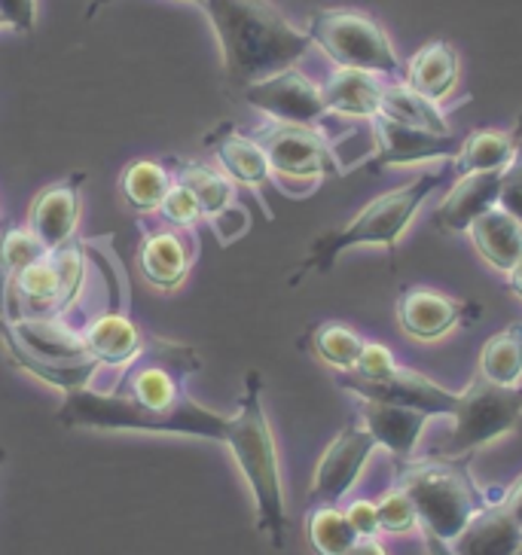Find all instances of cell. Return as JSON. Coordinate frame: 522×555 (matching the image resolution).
I'll return each mask as SVG.
<instances>
[{
  "mask_svg": "<svg viewBox=\"0 0 522 555\" xmlns=\"http://www.w3.org/2000/svg\"><path fill=\"white\" fill-rule=\"evenodd\" d=\"M212 22L229 82L245 89L284 67H294L311 50V37L269 0H202Z\"/></svg>",
  "mask_w": 522,
  "mask_h": 555,
  "instance_id": "obj_1",
  "label": "cell"
},
{
  "mask_svg": "<svg viewBox=\"0 0 522 555\" xmlns=\"http://www.w3.org/2000/svg\"><path fill=\"white\" fill-rule=\"evenodd\" d=\"M224 446L232 461L245 476L254 509H257V528L276 550H284L288 543V504H284V482H281V464L272 427L263 409V378L260 373H247L245 393L239 400V409L229 415Z\"/></svg>",
  "mask_w": 522,
  "mask_h": 555,
  "instance_id": "obj_2",
  "label": "cell"
},
{
  "mask_svg": "<svg viewBox=\"0 0 522 555\" xmlns=\"http://www.w3.org/2000/svg\"><path fill=\"white\" fill-rule=\"evenodd\" d=\"M468 461L471 457L441 455L394 461V486L409 494L422 531L446 543H453L486 506L501 498L473 482Z\"/></svg>",
  "mask_w": 522,
  "mask_h": 555,
  "instance_id": "obj_3",
  "label": "cell"
},
{
  "mask_svg": "<svg viewBox=\"0 0 522 555\" xmlns=\"http://www.w3.org/2000/svg\"><path fill=\"white\" fill-rule=\"evenodd\" d=\"M453 178V168H449V159L443 163V168L437 171H424L416 180H409L404 186H394L389 193L375 196L373 202H367L345 227L330 229L324 235H318L311 242L306 260L300 262L294 281L311 275V272H327L333 269V262L343 257L345 250L360 245H373L385 247V250H394L397 247V238L412 227V220L419 217L422 205L431 198V193L441 186L443 180Z\"/></svg>",
  "mask_w": 522,
  "mask_h": 555,
  "instance_id": "obj_4",
  "label": "cell"
},
{
  "mask_svg": "<svg viewBox=\"0 0 522 555\" xmlns=\"http://www.w3.org/2000/svg\"><path fill=\"white\" fill-rule=\"evenodd\" d=\"M59 422L80 430H141V434H183L202 440L224 442L229 415L202 406L196 400H183L171 409H148L116 391L74 388L65 391L59 409Z\"/></svg>",
  "mask_w": 522,
  "mask_h": 555,
  "instance_id": "obj_5",
  "label": "cell"
},
{
  "mask_svg": "<svg viewBox=\"0 0 522 555\" xmlns=\"http://www.w3.org/2000/svg\"><path fill=\"white\" fill-rule=\"evenodd\" d=\"M306 34L311 47L324 52L336 67L370 70L385 80H404V62L394 52L385 28L358 10H315Z\"/></svg>",
  "mask_w": 522,
  "mask_h": 555,
  "instance_id": "obj_6",
  "label": "cell"
},
{
  "mask_svg": "<svg viewBox=\"0 0 522 555\" xmlns=\"http://www.w3.org/2000/svg\"><path fill=\"white\" fill-rule=\"evenodd\" d=\"M449 437L431 452L441 457H471L476 449L507 437L522 418V388H501L483 376H473L458 391V406L449 415Z\"/></svg>",
  "mask_w": 522,
  "mask_h": 555,
  "instance_id": "obj_7",
  "label": "cell"
},
{
  "mask_svg": "<svg viewBox=\"0 0 522 555\" xmlns=\"http://www.w3.org/2000/svg\"><path fill=\"white\" fill-rule=\"evenodd\" d=\"M251 138L260 144L272 175H278V178L311 180L315 183L321 178H340L343 175L336 150L327 144V138L315 126L269 119Z\"/></svg>",
  "mask_w": 522,
  "mask_h": 555,
  "instance_id": "obj_8",
  "label": "cell"
},
{
  "mask_svg": "<svg viewBox=\"0 0 522 555\" xmlns=\"http://www.w3.org/2000/svg\"><path fill=\"white\" fill-rule=\"evenodd\" d=\"M340 388L355 393L358 400L419 409L431 418H437V415L449 418L458 406V391H449V388H443L441 382L422 376L416 370H404V366H397L389 378H360L355 373H343Z\"/></svg>",
  "mask_w": 522,
  "mask_h": 555,
  "instance_id": "obj_9",
  "label": "cell"
},
{
  "mask_svg": "<svg viewBox=\"0 0 522 555\" xmlns=\"http://www.w3.org/2000/svg\"><path fill=\"white\" fill-rule=\"evenodd\" d=\"M251 107H257L276 122H296V126H318L327 116L321 86L311 82L303 70L284 67L266 80L251 82L242 89Z\"/></svg>",
  "mask_w": 522,
  "mask_h": 555,
  "instance_id": "obj_10",
  "label": "cell"
},
{
  "mask_svg": "<svg viewBox=\"0 0 522 555\" xmlns=\"http://www.w3.org/2000/svg\"><path fill=\"white\" fill-rule=\"evenodd\" d=\"M379 449L370 430L364 425H345L315 467V479H311V501L321 506H340L348 491L355 489V482L364 474L367 461L373 457Z\"/></svg>",
  "mask_w": 522,
  "mask_h": 555,
  "instance_id": "obj_11",
  "label": "cell"
},
{
  "mask_svg": "<svg viewBox=\"0 0 522 555\" xmlns=\"http://www.w3.org/2000/svg\"><path fill=\"white\" fill-rule=\"evenodd\" d=\"M175 180L196 196L202 217L214 227L220 245H232L235 238L245 235L251 214L239 205V190L224 171L202 163H180Z\"/></svg>",
  "mask_w": 522,
  "mask_h": 555,
  "instance_id": "obj_12",
  "label": "cell"
},
{
  "mask_svg": "<svg viewBox=\"0 0 522 555\" xmlns=\"http://www.w3.org/2000/svg\"><path fill=\"white\" fill-rule=\"evenodd\" d=\"M370 122L375 134V156L370 168H407V165L441 163V159L446 163L461 147V138H456L453 131L437 134V131L416 129L385 114H375Z\"/></svg>",
  "mask_w": 522,
  "mask_h": 555,
  "instance_id": "obj_13",
  "label": "cell"
},
{
  "mask_svg": "<svg viewBox=\"0 0 522 555\" xmlns=\"http://www.w3.org/2000/svg\"><path fill=\"white\" fill-rule=\"evenodd\" d=\"M199 257V235L196 227H165L150 229L141 242V272L153 287L160 291H175L183 284V278L190 275L193 262Z\"/></svg>",
  "mask_w": 522,
  "mask_h": 555,
  "instance_id": "obj_14",
  "label": "cell"
},
{
  "mask_svg": "<svg viewBox=\"0 0 522 555\" xmlns=\"http://www.w3.org/2000/svg\"><path fill=\"white\" fill-rule=\"evenodd\" d=\"M473 309L431 287H407L397 299V327L416 343H441Z\"/></svg>",
  "mask_w": 522,
  "mask_h": 555,
  "instance_id": "obj_15",
  "label": "cell"
},
{
  "mask_svg": "<svg viewBox=\"0 0 522 555\" xmlns=\"http://www.w3.org/2000/svg\"><path fill=\"white\" fill-rule=\"evenodd\" d=\"M82 183H86V175H80V171L67 175L65 180L47 186L31 202L28 229L40 238V245L47 247V250H59V247H65L74 238L82 211Z\"/></svg>",
  "mask_w": 522,
  "mask_h": 555,
  "instance_id": "obj_16",
  "label": "cell"
},
{
  "mask_svg": "<svg viewBox=\"0 0 522 555\" xmlns=\"http://www.w3.org/2000/svg\"><path fill=\"white\" fill-rule=\"evenodd\" d=\"M498 193H501V171H480V175L456 178L453 190L437 205L431 220L446 235H461L471 229L476 217H483L498 205Z\"/></svg>",
  "mask_w": 522,
  "mask_h": 555,
  "instance_id": "obj_17",
  "label": "cell"
},
{
  "mask_svg": "<svg viewBox=\"0 0 522 555\" xmlns=\"http://www.w3.org/2000/svg\"><path fill=\"white\" fill-rule=\"evenodd\" d=\"M360 418H364L360 425L370 430L375 446H382L394 461H409L416 455V446L431 422V415L419 409L375 403V400H360Z\"/></svg>",
  "mask_w": 522,
  "mask_h": 555,
  "instance_id": "obj_18",
  "label": "cell"
},
{
  "mask_svg": "<svg viewBox=\"0 0 522 555\" xmlns=\"http://www.w3.org/2000/svg\"><path fill=\"white\" fill-rule=\"evenodd\" d=\"M208 144H214V156L220 163V171L227 175L235 186H247L260 193L263 186L272 180V168L263 147L251 138L242 134L235 126H217L214 134H208Z\"/></svg>",
  "mask_w": 522,
  "mask_h": 555,
  "instance_id": "obj_19",
  "label": "cell"
},
{
  "mask_svg": "<svg viewBox=\"0 0 522 555\" xmlns=\"http://www.w3.org/2000/svg\"><path fill=\"white\" fill-rule=\"evenodd\" d=\"M382 89H385V77L355 67H336L321 82L327 114L355 116V119H373L379 114Z\"/></svg>",
  "mask_w": 522,
  "mask_h": 555,
  "instance_id": "obj_20",
  "label": "cell"
},
{
  "mask_svg": "<svg viewBox=\"0 0 522 555\" xmlns=\"http://www.w3.org/2000/svg\"><path fill=\"white\" fill-rule=\"evenodd\" d=\"M468 235H471L480 260L501 275H507L522 260V223L498 205L483 217H476Z\"/></svg>",
  "mask_w": 522,
  "mask_h": 555,
  "instance_id": "obj_21",
  "label": "cell"
},
{
  "mask_svg": "<svg viewBox=\"0 0 522 555\" xmlns=\"http://www.w3.org/2000/svg\"><path fill=\"white\" fill-rule=\"evenodd\" d=\"M458 74H461L458 52L446 40L424 43L422 50L404 65V82L409 89H416L419 95L437 101V104L453 95V89L458 86Z\"/></svg>",
  "mask_w": 522,
  "mask_h": 555,
  "instance_id": "obj_22",
  "label": "cell"
},
{
  "mask_svg": "<svg viewBox=\"0 0 522 555\" xmlns=\"http://www.w3.org/2000/svg\"><path fill=\"white\" fill-rule=\"evenodd\" d=\"M82 343H86V354L104 363V366H126L144 351L148 336L135 327L126 314L104 311L86 327Z\"/></svg>",
  "mask_w": 522,
  "mask_h": 555,
  "instance_id": "obj_23",
  "label": "cell"
},
{
  "mask_svg": "<svg viewBox=\"0 0 522 555\" xmlns=\"http://www.w3.org/2000/svg\"><path fill=\"white\" fill-rule=\"evenodd\" d=\"M520 543L522 531L498 498L453 540V550L456 555H513Z\"/></svg>",
  "mask_w": 522,
  "mask_h": 555,
  "instance_id": "obj_24",
  "label": "cell"
},
{
  "mask_svg": "<svg viewBox=\"0 0 522 555\" xmlns=\"http://www.w3.org/2000/svg\"><path fill=\"white\" fill-rule=\"evenodd\" d=\"M513 156V131H473L461 138V147L449 159L453 180L464 175H480V171H501Z\"/></svg>",
  "mask_w": 522,
  "mask_h": 555,
  "instance_id": "obj_25",
  "label": "cell"
},
{
  "mask_svg": "<svg viewBox=\"0 0 522 555\" xmlns=\"http://www.w3.org/2000/svg\"><path fill=\"white\" fill-rule=\"evenodd\" d=\"M379 114L392 116V119H397V122H407V126H416V129L437 131V134H449V131H453L449 119H446V114L441 111V104L419 95V92H416V89H409L404 80L385 82Z\"/></svg>",
  "mask_w": 522,
  "mask_h": 555,
  "instance_id": "obj_26",
  "label": "cell"
},
{
  "mask_svg": "<svg viewBox=\"0 0 522 555\" xmlns=\"http://www.w3.org/2000/svg\"><path fill=\"white\" fill-rule=\"evenodd\" d=\"M476 376H483L492 385L501 388H520L522 378V321H513L510 327L486 339L476 363Z\"/></svg>",
  "mask_w": 522,
  "mask_h": 555,
  "instance_id": "obj_27",
  "label": "cell"
},
{
  "mask_svg": "<svg viewBox=\"0 0 522 555\" xmlns=\"http://www.w3.org/2000/svg\"><path fill=\"white\" fill-rule=\"evenodd\" d=\"M123 196L129 202L135 211L153 214L160 211V205L168 196V190L175 186V175H168V168L163 163L153 159H135V163L123 171Z\"/></svg>",
  "mask_w": 522,
  "mask_h": 555,
  "instance_id": "obj_28",
  "label": "cell"
},
{
  "mask_svg": "<svg viewBox=\"0 0 522 555\" xmlns=\"http://www.w3.org/2000/svg\"><path fill=\"white\" fill-rule=\"evenodd\" d=\"M306 534H309L311 550L318 555H345L360 540L352 522L345 519V509L327 504L311 509Z\"/></svg>",
  "mask_w": 522,
  "mask_h": 555,
  "instance_id": "obj_29",
  "label": "cell"
},
{
  "mask_svg": "<svg viewBox=\"0 0 522 555\" xmlns=\"http://www.w3.org/2000/svg\"><path fill=\"white\" fill-rule=\"evenodd\" d=\"M364 339L343 324H321L311 330V351L336 373H352L360 358Z\"/></svg>",
  "mask_w": 522,
  "mask_h": 555,
  "instance_id": "obj_30",
  "label": "cell"
},
{
  "mask_svg": "<svg viewBox=\"0 0 522 555\" xmlns=\"http://www.w3.org/2000/svg\"><path fill=\"white\" fill-rule=\"evenodd\" d=\"M43 254H50V250L40 245V238L28 227L0 229V287L10 284L22 269H28Z\"/></svg>",
  "mask_w": 522,
  "mask_h": 555,
  "instance_id": "obj_31",
  "label": "cell"
},
{
  "mask_svg": "<svg viewBox=\"0 0 522 555\" xmlns=\"http://www.w3.org/2000/svg\"><path fill=\"white\" fill-rule=\"evenodd\" d=\"M379 528L389 531V534H409L416 525H419V516H416V506L409 501V494L400 486L389 489L382 498H379Z\"/></svg>",
  "mask_w": 522,
  "mask_h": 555,
  "instance_id": "obj_32",
  "label": "cell"
},
{
  "mask_svg": "<svg viewBox=\"0 0 522 555\" xmlns=\"http://www.w3.org/2000/svg\"><path fill=\"white\" fill-rule=\"evenodd\" d=\"M498 208L513 214L522 223V114L513 126V156L501 168V193H498Z\"/></svg>",
  "mask_w": 522,
  "mask_h": 555,
  "instance_id": "obj_33",
  "label": "cell"
},
{
  "mask_svg": "<svg viewBox=\"0 0 522 555\" xmlns=\"http://www.w3.org/2000/svg\"><path fill=\"white\" fill-rule=\"evenodd\" d=\"M156 214L163 217L165 223H175V227H196L199 220H202V208H199L196 196L187 186H180L178 180L168 190V196H165Z\"/></svg>",
  "mask_w": 522,
  "mask_h": 555,
  "instance_id": "obj_34",
  "label": "cell"
},
{
  "mask_svg": "<svg viewBox=\"0 0 522 555\" xmlns=\"http://www.w3.org/2000/svg\"><path fill=\"white\" fill-rule=\"evenodd\" d=\"M394 370H397V360H394V354L385 348V345L364 343V348H360V358L352 373L360 378H389Z\"/></svg>",
  "mask_w": 522,
  "mask_h": 555,
  "instance_id": "obj_35",
  "label": "cell"
},
{
  "mask_svg": "<svg viewBox=\"0 0 522 555\" xmlns=\"http://www.w3.org/2000/svg\"><path fill=\"white\" fill-rule=\"evenodd\" d=\"M0 16L7 28L18 34H34L37 28V0H0Z\"/></svg>",
  "mask_w": 522,
  "mask_h": 555,
  "instance_id": "obj_36",
  "label": "cell"
},
{
  "mask_svg": "<svg viewBox=\"0 0 522 555\" xmlns=\"http://www.w3.org/2000/svg\"><path fill=\"white\" fill-rule=\"evenodd\" d=\"M345 519L352 522L358 538H379V509L373 501H352L345 506Z\"/></svg>",
  "mask_w": 522,
  "mask_h": 555,
  "instance_id": "obj_37",
  "label": "cell"
},
{
  "mask_svg": "<svg viewBox=\"0 0 522 555\" xmlns=\"http://www.w3.org/2000/svg\"><path fill=\"white\" fill-rule=\"evenodd\" d=\"M501 504H505V509L510 513V519H513L517 528L522 531V476L505 491V494H501Z\"/></svg>",
  "mask_w": 522,
  "mask_h": 555,
  "instance_id": "obj_38",
  "label": "cell"
},
{
  "mask_svg": "<svg viewBox=\"0 0 522 555\" xmlns=\"http://www.w3.org/2000/svg\"><path fill=\"white\" fill-rule=\"evenodd\" d=\"M424 534V555H456L453 550V543H446L437 534H431V531H422Z\"/></svg>",
  "mask_w": 522,
  "mask_h": 555,
  "instance_id": "obj_39",
  "label": "cell"
},
{
  "mask_svg": "<svg viewBox=\"0 0 522 555\" xmlns=\"http://www.w3.org/2000/svg\"><path fill=\"white\" fill-rule=\"evenodd\" d=\"M345 555H389V553H385V546L379 543V538H360Z\"/></svg>",
  "mask_w": 522,
  "mask_h": 555,
  "instance_id": "obj_40",
  "label": "cell"
},
{
  "mask_svg": "<svg viewBox=\"0 0 522 555\" xmlns=\"http://www.w3.org/2000/svg\"><path fill=\"white\" fill-rule=\"evenodd\" d=\"M507 291L517 296V299H522V260L507 272Z\"/></svg>",
  "mask_w": 522,
  "mask_h": 555,
  "instance_id": "obj_41",
  "label": "cell"
},
{
  "mask_svg": "<svg viewBox=\"0 0 522 555\" xmlns=\"http://www.w3.org/2000/svg\"><path fill=\"white\" fill-rule=\"evenodd\" d=\"M104 3H107V0H92V3H89V13H86V16H89V18L96 16V13H99ZM193 3H202V0H193Z\"/></svg>",
  "mask_w": 522,
  "mask_h": 555,
  "instance_id": "obj_42",
  "label": "cell"
},
{
  "mask_svg": "<svg viewBox=\"0 0 522 555\" xmlns=\"http://www.w3.org/2000/svg\"><path fill=\"white\" fill-rule=\"evenodd\" d=\"M513 555H522V543H520V546H517V553H513Z\"/></svg>",
  "mask_w": 522,
  "mask_h": 555,
  "instance_id": "obj_43",
  "label": "cell"
},
{
  "mask_svg": "<svg viewBox=\"0 0 522 555\" xmlns=\"http://www.w3.org/2000/svg\"><path fill=\"white\" fill-rule=\"evenodd\" d=\"M0 28H7V22H3V16H0Z\"/></svg>",
  "mask_w": 522,
  "mask_h": 555,
  "instance_id": "obj_44",
  "label": "cell"
},
{
  "mask_svg": "<svg viewBox=\"0 0 522 555\" xmlns=\"http://www.w3.org/2000/svg\"><path fill=\"white\" fill-rule=\"evenodd\" d=\"M0 461H3V449H0Z\"/></svg>",
  "mask_w": 522,
  "mask_h": 555,
  "instance_id": "obj_45",
  "label": "cell"
}]
</instances>
